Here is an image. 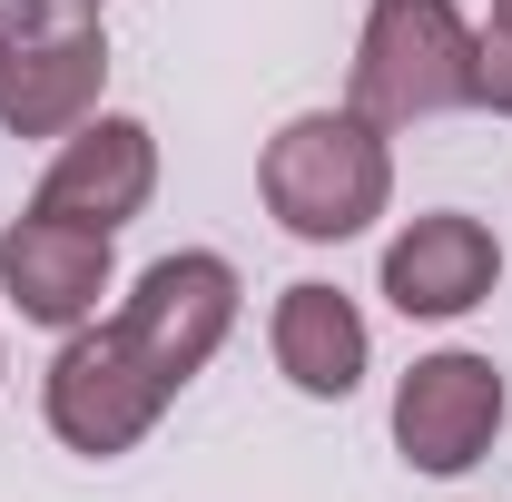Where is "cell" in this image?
Segmentation results:
<instances>
[{
  "label": "cell",
  "mask_w": 512,
  "mask_h": 502,
  "mask_svg": "<svg viewBox=\"0 0 512 502\" xmlns=\"http://www.w3.org/2000/svg\"><path fill=\"white\" fill-rule=\"evenodd\" d=\"M256 197L296 247H345L394 207V138L365 109H296L256 158Z\"/></svg>",
  "instance_id": "obj_1"
},
{
  "label": "cell",
  "mask_w": 512,
  "mask_h": 502,
  "mask_svg": "<svg viewBox=\"0 0 512 502\" xmlns=\"http://www.w3.org/2000/svg\"><path fill=\"white\" fill-rule=\"evenodd\" d=\"M473 40H483V30H473L453 0H365L345 109H365L384 138L473 109Z\"/></svg>",
  "instance_id": "obj_2"
},
{
  "label": "cell",
  "mask_w": 512,
  "mask_h": 502,
  "mask_svg": "<svg viewBox=\"0 0 512 502\" xmlns=\"http://www.w3.org/2000/svg\"><path fill=\"white\" fill-rule=\"evenodd\" d=\"M178 404V384L148 365V345L128 335L119 315H89L69 325L50 375H40V424L79 453V463H119L158 434V414Z\"/></svg>",
  "instance_id": "obj_3"
},
{
  "label": "cell",
  "mask_w": 512,
  "mask_h": 502,
  "mask_svg": "<svg viewBox=\"0 0 512 502\" xmlns=\"http://www.w3.org/2000/svg\"><path fill=\"white\" fill-rule=\"evenodd\" d=\"M109 89V30L79 0H20L10 69H0V128L10 138H69Z\"/></svg>",
  "instance_id": "obj_4"
},
{
  "label": "cell",
  "mask_w": 512,
  "mask_h": 502,
  "mask_svg": "<svg viewBox=\"0 0 512 502\" xmlns=\"http://www.w3.org/2000/svg\"><path fill=\"white\" fill-rule=\"evenodd\" d=\"M503 414H512V384L493 355H473V345H444V355H414L404 384H394V453L414 463V473H473L493 443H503Z\"/></svg>",
  "instance_id": "obj_5"
},
{
  "label": "cell",
  "mask_w": 512,
  "mask_h": 502,
  "mask_svg": "<svg viewBox=\"0 0 512 502\" xmlns=\"http://www.w3.org/2000/svg\"><path fill=\"white\" fill-rule=\"evenodd\" d=\"M237 306H247L237 266H227L217 247H178V256H158V266L119 296V325L148 345V365L188 394V384L217 365V345L237 335Z\"/></svg>",
  "instance_id": "obj_6"
},
{
  "label": "cell",
  "mask_w": 512,
  "mask_h": 502,
  "mask_svg": "<svg viewBox=\"0 0 512 502\" xmlns=\"http://www.w3.org/2000/svg\"><path fill=\"white\" fill-rule=\"evenodd\" d=\"M148 197H158V128L128 119V109H89V119L50 148V168H40L30 207H50V217H69V227L119 237L128 217H148Z\"/></svg>",
  "instance_id": "obj_7"
},
{
  "label": "cell",
  "mask_w": 512,
  "mask_h": 502,
  "mask_svg": "<svg viewBox=\"0 0 512 502\" xmlns=\"http://www.w3.org/2000/svg\"><path fill=\"white\" fill-rule=\"evenodd\" d=\"M493 286H503V237L463 207H424L384 237V306L404 325H453L493 306Z\"/></svg>",
  "instance_id": "obj_8"
},
{
  "label": "cell",
  "mask_w": 512,
  "mask_h": 502,
  "mask_svg": "<svg viewBox=\"0 0 512 502\" xmlns=\"http://www.w3.org/2000/svg\"><path fill=\"white\" fill-rule=\"evenodd\" d=\"M119 286V237H99V227H69L50 207H20L10 227H0V296L20 325H89L99 296Z\"/></svg>",
  "instance_id": "obj_9"
},
{
  "label": "cell",
  "mask_w": 512,
  "mask_h": 502,
  "mask_svg": "<svg viewBox=\"0 0 512 502\" xmlns=\"http://www.w3.org/2000/svg\"><path fill=\"white\" fill-rule=\"evenodd\" d=\"M266 355H276V375L296 384L306 404H345L365 384V365H375V325H365V306L345 286L296 276L276 296V315H266Z\"/></svg>",
  "instance_id": "obj_10"
},
{
  "label": "cell",
  "mask_w": 512,
  "mask_h": 502,
  "mask_svg": "<svg viewBox=\"0 0 512 502\" xmlns=\"http://www.w3.org/2000/svg\"><path fill=\"white\" fill-rule=\"evenodd\" d=\"M473 109L512 119V20H483V40H473Z\"/></svg>",
  "instance_id": "obj_11"
},
{
  "label": "cell",
  "mask_w": 512,
  "mask_h": 502,
  "mask_svg": "<svg viewBox=\"0 0 512 502\" xmlns=\"http://www.w3.org/2000/svg\"><path fill=\"white\" fill-rule=\"evenodd\" d=\"M10 30H20V0H0V69H10Z\"/></svg>",
  "instance_id": "obj_12"
},
{
  "label": "cell",
  "mask_w": 512,
  "mask_h": 502,
  "mask_svg": "<svg viewBox=\"0 0 512 502\" xmlns=\"http://www.w3.org/2000/svg\"><path fill=\"white\" fill-rule=\"evenodd\" d=\"M483 10H493V20H512V0H483Z\"/></svg>",
  "instance_id": "obj_13"
},
{
  "label": "cell",
  "mask_w": 512,
  "mask_h": 502,
  "mask_svg": "<svg viewBox=\"0 0 512 502\" xmlns=\"http://www.w3.org/2000/svg\"><path fill=\"white\" fill-rule=\"evenodd\" d=\"M0 375H10V345H0Z\"/></svg>",
  "instance_id": "obj_14"
},
{
  "label": "cell",
  "mask_w": 512,
  "mask_h": 502,
  "mask_svg": "<svg viewBox=\"0 0 512 502\" xmlns=\"http://www.w3.org/2000/svg\"><path fill=\"white\" fill-rule=\"evenodd\" d=\"M89 10H99V0H89Z\"/></svg>",
  "instance_id": "obj_15"
}]
</instances>
